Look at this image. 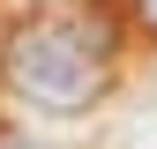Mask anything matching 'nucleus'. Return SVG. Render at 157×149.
<instances>
[{
	"label": "nucleus",
	"instance_id": "nucleus-1",
	"mask_svg": "<svg viewBox=\"0 0 157 149\" xmlns=\"http://www.w3.org/2000/svg\"><path fill=\"white\" fill-rule=\"evenodd\" d=\"M8 89L45 112H82L112 74V30L97 15H37L8 37Z\"/></svg>",
	"mask_w": 157,
	"mask_h": 149
},
{
	"label": "nucleus",
	"instance_id": "nucleus-2",
	"mask_svg": "<svg viewBox=\"0 0 157 149\" xmlns=\"http://www.w3.org/2000/svg\"><path fill=\"white\" fill-rule=\"evenodd\" d=\"M135 8H142V23H150V30H157V0H135Z\"/></svg>",
	"mask_w": 157,
	"mask_h": 149
}]
</instances>
